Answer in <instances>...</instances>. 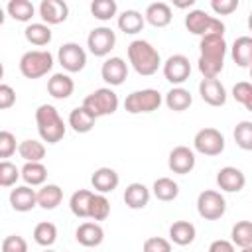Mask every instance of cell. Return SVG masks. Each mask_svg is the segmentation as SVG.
Wrapping results in <instances>:
<instances>
[{"mask_svg": "<svg viewBox=\"0 0 252 252\" xmlns=\"http://www.w3.org/2000/svg\"><path fill=\"white\" fill-rule=\"evenodd\" d=\"M128 61L132 69L142 77H152L161 67L159 51L146 39H134L128 43Z\"/></svg>", "mask_w": 252, "mask_h": 252, "instance_id": "cell-1", "label": "cell"}, {"mask_svg": "<svg viewBox=\"0 0 252 252\" xmlns=\"http://www.w3.org/2000/svg\"><path fill=\"white\" fill-rule=\"evenodd\" d=\"M35 124H37L39 138L47 144H57L59 140H63L65 130H67L63 118L59 116V112L53 104H39L37 106Z\"/></svg>", "mask_w": 252, "mask_h": 252, "instance_id": "cell-2", "label": "cell"}, {"mask_svg": "<svg viewBox=\"0 0 252 252\" xmlns=\"http://www.w3.org/2000/svg\"><path fill=\"white\" fill-rule=\"evenodd\" d=\"M53 69V55L47 49H32L20 57V73L26 79H39Z\"/></svg>", "mask_w": 252, "mask_h": 252, "instance_id": "cell-3", "label": "cell"}, {"mask_svg": "<svg viewBox=\"0 0 252 252\" xmlns=\"http://www.w3.org/2000/svg\"><path fill=\"white\" fill-rule=\"evenodd\" d=\"M163 96L159 91L156 89H142V91H134L124 98V110L130 114H146V112H154L161 106Z\"/></svg>", "mask_w": 252, "mask_h": 252, "instance_id": "cell-4", "label": "cell"}, {"mask_svg": "<svg viewBox=\"0 0 252 252\" xmlns=\"http://www.w3.org/2000/svg\"><path fill=\"white\" fill-rule=\"evenodd\" d=\"M83 106L89 108L96 118L114 114L118 110V94L110 87H100L85 96Z\"/></svg>", "mask_w": 252, "mask_h": 252, "instance_id": "cell-5", "label": "cell"}, {"mask_svg": "<svg viewBox=\"0 0 252 252\" xmlns=\"http://www.w3.org/2000/svg\"><path fill=\"white\" fill-rule=\"evenodd\" d=\"M185 28L187 32L199 37H205L211 33H224V24L219 18L209 16L205 10H191L185 16Z\"/></svg>", "mask_w": 252, "mask_h": 252, "instance_id": "cell-6", "label": "cell"}, {"mask_svg": "<svg viewBox=\"0 0 252 252\" xmlns=\"http://www.w3.org/2000/svg\"><path fill=\"white\" fill-rule=\"evenodd\" d=\"M226 211L224 197L215 189H205L197 197V213L205 220H219Z\"/></svg>", "mask_w": 252, "mask_h": 252, "instance_id": "cell-7", "label": "cell"}, {"mask_svg": "<svg viewBox=\"0 0 252 252\" xmlns=\"http://www.w3.org/2000/svg\"><path fill=\"white\" fill-rule=\"evenodd\" d=\"M193 148L203 156H219L224 150V136L217 128H201L193 138Z\"/></svg>", "mask_w": 252, "mask_h": 252, "instance_id": "cell-8", "label": "cell"}, {"mask_svg": "<svg viewBox=\"0 0 252 252\" xmlns=\"http://www.w3.org/2000/svg\"><path fill=\"white\" fill-rule=\"evenodd\" d=\"M57 59H59V65L67 71V73H79L85 69L87 65V51L75 43V41H67L59 47L57 51Z\"/></svg>", "mask_w": 252, "mask_h": 252, "instance_id": "cell-9", "label": "cell"}, {"mask_svg": "<svg viewBox=\"0 0 252 252\" xmlns=\"http://www.w3.org/2000/svg\"><path fill=\"white\" fill-rule=\"evenodd\" d=\"M114 45H116V33L106 26L91 30L87 37V47L94 57H106L114 49Z\"/></svg>", "mask_w": 252, "mask_h": 252, "instance_id": "cell-10", "label": "cell"}, {"mask_svg": "<svg viewBox=\"0 0 252 252\" xmlns=\"http://www.w3.org/2000/svg\"><path fill=\"white\" fill-rule=\"evenodd\" d=\"M161 71H163V77L171 85L181 87L191 75V63L183 53H175V55H169L165 59V63L161 65Z\"/></svg>", "mask_w": 252, "mask_h": 252, "instance_id": "cell-11", "label": "cell"}, {"mask_svg": "<svg viewBox=\"0 0 252 252\" xmlns=\"http://www.w3.org/2000/svg\"><path fill=\"white\" fill-rule=\"evenodd\" d=\"M199 57L201 59H209V61H220L224 63V55H226V41L222 33H211L201 37L199 41Z\"/></svg>", "mask_w": 252, "mask_h": 252, "instance_id": "cell-12", "label": "cell"}, {"mask_svg": "<svg viewBox=\"0 0 252 252\" xmlns=\"http://www.w3.org/2000/svg\"><path fill=\"white\" fill-rule=\"evenodd\" d=\"M167 165L173 173H179V175H187L193 171L195 167V152L187 146H175L171 152H169V158H167Z\"/></svg>", "mask_w": 252, "mask_h": 252, "instance_id": "cell-13", "label": "cell"}, {"mask_svg": "<svg viewBox=\"0 0 252 252\" xmlns=\"http://www.w3.org/2000/svg\"><path fill=\"white\" fill-rule=\"evenodd\" d=\"M100 77L106 85L118 87L128 77V63L122 57H108L100 67Z\"/></svg>", "mask_w": 252, "mask_h": 252, "instance_id": "cell-14", "label": "cell"}, {"mask_svg": "<svg viewBox=\"0 0 252 252\" xmlns=\"http://www.w3.org/2000/svg\"><path fill=\"white\" fill-rule=\"evenodd\" d=\"M217 185L226 193H238L246 185L244 173L234 165H224L217 171Z\"/></svg>", "mask_w": 252, "mask_h": 252, "instance_id": "cell-15", "label": "cell"}, {"mask_svg": "<svg viewBox=\"0 0 252 252\" xmlns=\"http://www.w3.org/2000/svg\"><path fill=\"white\" fill-rule=\"evenodd\" d=\"M199 94L209 106H224L226 104V89L219 79H203L199 83Z\"/></svg>", "mask_w": 252, "mask_h": 252, "instance_id": "cell-16", "label": "cell"}, {"mask_svg": "<svg viewBox=\"0 0 252 252\" xmlns=\"http://www.w3.org/2000/svg\"><path fill=\"white\" fill-rule=\"evenodd\" d=\"M69 16V6L63 0H41L39 4V18L47 26L63 24Z\"/></svg>", "mask_w": 252, "mask_h": 252, "instance_id": "cell-17", "label": "cell"}, {"mask_svg": "<svg viewBox=\"0 0 252 252\" xmlns=\"http://www.w3.org/2000/svg\"><path fill=\"white\" fill-rule=\"evenodd\" d=\"M75 238L81 246H87V248H94L98 244H102L104 240V230L98 222L94 220H87V222H81L75 230Z\"/></svg>", "mask_w": 252, "mask_h": 252, "instance_id": "cell-18", "label": "cell"}, {"mask_svg": "<svg viewBox=\"0 0 252 252\" xmlns=\"http://www.w3.org/2000/svg\"><path fill=\"white\" fill-rule=\"evenodd\" d=\"M10 205L18 213H28L37 205V191L30 185H18L10 191Z\"/></svg>", "mask_w": 252, "mask_h": 252, "instance_id": "cell-19", "label": "cell"}, {"mask_svg": "<svg viewBox=\"0 0 252 252\" xmlns=\"http://www.w3.org/2000/svg\"><path fill=\"white\" fill-rule=\"evenodd\" d=\"M120 183L118 173L112 167H98L94 169V173L91 175V185L96 193H112Z\"/></svg>", "mask_w": 252, "mask_h": 252, "instance_id": "cell-20", "label": "cell"}, {"mask_svg": "<svg viewBox=\"0 0 252 252\" xmlns=\"http://www.w3.org/2000/svg\"><path fill=\"white\" fill-rule=\"evenodd\" d=\"M73 91H75V81L67 73H53L47 79V93L57 100L69 98Z\"/></svg>", "mask_w": 252, "mask_h": 252, "instance_id": "cell-21", "label": "cell"}, {"mask_svg": "<svg viewBox=\"0 0 252 252\" xmlns=\"http://www.w3.org/2000/svg\"><path fill=\"white\" fill-rule=\"evenodd\" d=\"M150 197H152L150 189H148L144 183H138V181L130 183V185L124 189V203H126V207L132 209V211L144 209V207L150 203Z\"/></svg>", "mask_w": 252, "mask_h": 252, "instance_id": "cell-22", "label": "cell"}, {"mask_svg": "<svg viewBox=\"0 0 252 252\" xmlns=\"http://www.w3.org/2000/svg\"><path fill=\"white\" fill-rule=\"evenodd\" d=\"M144 18H146V22H148L150 26H154V28H165V26L171 24L173 14H171L169 4H165V2H152V4L146 8Z\"/></svg>", "mask_w": 252, "mask_h": 252, "instance_id": "cell-23", "label": "cell"}, {"mask_svg": "<svg viewBox=\"0 0 252 252\" xmlns=\"http://www.w3.org/2000/svg\"><path fill=\"white\" fill-rule=\"evenodd\" d=\"M94 122H96V116H94L89 108H85L83 104L77 106V108H73V110L69 112V126H71L73 132H77V134H87V132H91V130L94 128Z\"/></svg>", "mask_w": 252, "mask_h": 252, "instance_id": "cell-24", "label": "cell"}, {"mask_svg": "<svg viewBox=\"0 0 252 252\" xmlns=\"http://www.w3.org/2000/svg\"><path fill=\"white\" fill-rule=\"evenodd\" d=\"M230 55L238 67H252V37L250 35L236 37L230 47Z\"/></svg>", "mask_w": 252, "mask_h": 252, "instance_id": "cell-25", "label": "cell"}, {"mask_svg": "<svg viewBox=\"0 0 252 252\" xmlns=\"http://www.w3.org/2000/svg\"><path fill=\"white\" fill-rule=\"evenodd\" d=\"M195 224L189 220H175L169 226V240L177 246H189L195 240Z\"/></svg>", "mask_w": 252, "mask_h": 252, "instance_id": "cell-26", "label": "cell"}, {"mask_svg": "<svg viewBox=\"0 0 252 252\" xmlns=\"http://www.w3.org/2000/svg\"><path fill=\"white\" fill-rule=\"evenodd\" d=\"M163 102H165V106H167L169 110H173V112H183V110H187V108L193 104V96H191V93H189L187 89H183V87H173V89H169V91L165 93Z\"/></svg>", "mask_w": 252, "mask_h": 252, "instance_id": "cell-27", "label": "cell"}, {"mask_svg": "<svg viewBox=\"0 0 252 252\" xmlns=\"http://www.w3.org/2000/svg\"><path fill=\"white\" fill-rule=\"evenodd\" d=\"M116 24H118V30H120V32L128 33V35H134V33H138V32L144 30L146 18H144L142 12H138V10H124V12L118 16Z\"/></svg>", "mask_w": 252, "mask_h": 252, "instance_id": "cell-28", "label": "cell"}, {"mask_svg": "<svg viewBox=\"0 0 252 252\" xmlns=\"http://www.w3.org/2000/svg\"><path fill=\"white\" fill-rule=\"evenodd\" d=\"M63 201V189L55 183H47L41 185V189L37 191V205L45 211H53L61 205Z\"/></svg>", "mask_w": 252, "mask_h": 252, "instance_id": "cell-29", "label": "cell"}, {"mask_svg": "<svg viewBox=\"0 0 252 252\" xmlns=\"http://www.w3.org/2000/svg\"><path fill=\"white\" fill-rule=\"evenodd\" d=\"M22 179L30 187H39L47 179V167L41 161H26L22 167Z\"/></svg>", "mask_w": 252, "mask_h": 252, "instance_id": "cell-30", "label": "cell"}, {"mask_svg": "<svg viewBox=\"0 0 252 252\" xmlns=\"http://www.w3.org/2000/svg\"><path fill=\"white\" fill-rule=\"evenodd\" d=\"M152 193L158 201H163V203H169L173 199H177L179 195V185L169 179V177H158L152 185Z\"/></svg>", "mask_w": 252, "mask_h": 252, "instance_id": "cell-31", "label": "cell"}, {"mask_svg": "<svg viewBox=\"0 0 252 252\" xmlns=\"http://www.w3.org/2000/svg\"><path fill=\"white\" fill-rule=\"evenodd\" d=\"M24 35H26L28 43H32V45H35V47H43V45H47V43L51 41V37H53L49 26L43 24V22L30 24V26L24 30Z\"/></svg>", "mask_w": 252, "mask_h": 252, "instance_id": "cell-32", "label": "cell"}, {"mask_svg": "<svg viewBox=\"0 0 252 252\" xmlns=\"http://www.w3.org/2000/svg\"><path fill=\"white\" fill-rule=\"evenodd\" d=\"M93 191L89 189H79L71 195L69 199V209L77 219H89V207H91V199H93Z\"/></svg>", "mask_w": 252, "mask_h": 252, "instance_id": "cell-33", "label": "cell"}, {"mask_svg": "<svg viewBox=\"0 0 252 252\" xmlns=\"http://www.w3.org/2000/svg\"><path fill=\"white\" fill-rule=\"evenodd\" d=\"M18 154L24 161H41L45 158V146L39 140H22L18 144Z\"/></svg>", "mask_w": 252, "mask_h": 252, "instance_id": "cell-34", "label": "cell"}, {"mask_svg": "<svg viewBox=\"0 0 252 252\" xmlns=\"http://www.w3.org/2000/svg\"><path fill=\"white\" fill-rule=\"evenodd\" d=\"M6 10L16 22H30L35 14V6L30 0H10L6 4Z\"/></svg>", "mask_w": 252, "mask_h": 252, "instance_id": "cell-35", "label": "cell"}, {"mask_svg": "<svg viewBox=\"0 0 252 252\" xmlns=\"http://www.w3.org/2000/svg\"><path fill=\"white\" fill-rule=\"evenodd\" d=\"M33 240L43 246V248H49L55 244L57 240V226L49 220H43V222H37L35 228H33Z\"/></svg>", "mask_w": 252, "mask_h": 252, "instance_id": "cell-36", "label": "cell"}, {"mask_svg": "<svg viewBox=\"0 0 252 252\" xmlns=\"http://www.w3.org/2000/svg\"><path fill=\"white\" fill-rule=\"evenodd\" d=\"M230 238L238 248L252 246V220H238L230 230Z\"/></svg>", "mask_w": 252, "mask_h": 252, "instance_id": "cell-37", "label": "cell"}, {"mask_svg": "<svg viewBox=\"0 0 252 252\" xmlns=\"http://www.w3.org/2000/svg\"><path fill=\"white\" fill-rule=\"evenodd\" d=\"M108 215H110V201L102 193H94L91 199V207H89V219L98 222V220L108 219Z\"/></svg>", "mask_w": 252, "mask_h": 252, "instance_id": "cell-38", "label": "cell"}, {"mask_svg": "<svg viewBox=\"0 0 252 252\" xmlns=\"http://www.w3.org/2000/svg\"><path fill=\"white\" fill-rule=\"evenodd\" d=\"M234 142L240 150L244 152H252V122L250 120H240L236 126H234Z\"/></svg>", "mask_w": 252, "mask_h": 252, "instance_id": "cell-39", "label": "cell"}, {"mask_svg": "<svg viewBox=\"0 0 252 252\" xmlns=\"http://www.w3.org/2000/svg\"><path fill=\"white\" fill-rule=\"evenodd\" d=\"M118 12V4L114 0H94L91 2V14L100 20V22H108L116 16Z\"/></svg>", "mask_w": 252, "mask_h": 252, "instance_id": "cell-40", "label": "cell"}, {"mask_svg": "<svg viewBox=\"0 0 252 252\" xmlns=\"http://www.w3.org/2000/svg\"><path fill=\"white\" fill-rule=\"evenodd\" d=\"M22 177V169L16 167V163L4 159L0 161V185L2 187H12L16 185V181Z\"/></svg>", "mask_w": 252, "mask_h": 252, "instance_id": "cell-41", "label": "cell"}, {"mask_svg": "<svg viewBox=\"0 0 252 252\" xmlns=\"http://www.w3.org/2000/svg\"><path fill=\"white\" fill-rule=\"evenodd\" d=\"M16 150H18L16 136L12 132H8V130H2L0 132V158H2V161L8 159Z\"/></svg>", "mask_w": 252, "mask_h": 252, "instance_id": "cell-42", "label": "cell"}, {"mask_svg": "<svg viewBox=\"0 0 252 252\" xmlns=\"http://www.w3.org/2000/svg\"><path fill=\"white\" fill-rule=\"evenodd\" d=\"M2 252H28V242L20 234H8L2 240Z\"/></svg>", "mask_w": 252, "mask_h": 252, "instance_id": "cell-43", "label": "cell"}, {"mask_svg": "<svg viewBox=\"0 0 252 252\" xmlns=\"http://www.w3.org/2000/svg\"><path fill=\"white\" fill-rule=\"evenodd\" d=\"M144 252H171V242L161 236H150L144 240Z\"/></svg>", "mask_w": 252, "mask_h": 252, "instance_id": "cell-44", "label": "cell"}, {"mask_svg": "<svg viewBox=\"0 0 252 252\" xmlns=\"http://www.w3.org/2000/svg\"><path fill=\"white\" fill-rule=\"evenodd\" d=\"M211 8L217 16H228L238 8V0H213Z\"/></svg>", "mask_w": 252, "mask_h": 252, "instance_id": "cell-45", "label": "cell"}, {"mask_svg": "<svg viewBox=\"0 0 252 252\" xmlns=\"http://www.w3.org/2000/svg\"><path fill=\"white\" fill-rule=\"evenodd\" d=\"M250 94H252V83H248V81H240L232 87V98L240 104H244Z\"/></svg>", "mask_w": 252, "mask_h": 252, "instance_id": "cell-46", "label": "cell"}, {"mask_svg": "<svg viewBox=\"0 0 252 252\" xmlns=\"http://www.w3.org/2000/svg\"><path fill=\"white\" fill-rule=\"evenodd\" d=\"M16 102V91L10 85H0V110L12 108Z\"/></svg>", "mask_w": 252, "mask_h": 252, "instance_id": "cell-47", "label": "cell"}, {"mask_svg": "<svg viewBox=\"0 0 252 252\" xmlns=\"http://www.w3.org/2000/svg\"><path fill=\"white\" fill-rule=\"evenodd\" d=\"M209 252H234V244H232V240L219 238L209 244Z\"/></svg>", "mask_w": 252, "mask_h": 252, "instance_id": "cell-48", "label": "cell"}, {"mask_svg": "<svg viewBox=\"0 0 252 252\" xmlns=\"http://www.w3.org/2000/svg\"><path fill=\"white\" fill-rule=\"evenodd\" d=\"M242 106H244V108H246V110H250V112H252V94H250V96H248V100H246V102H244V104H242Z\"/></svg>", "mask_w": 252, "mask_h": 252, "instance_id": "cell-49", "label": "cell"}, {"mask_svg": "<svg viewBox=\"0 0 252 252\" xmlns=\"http://www.w3.org/2000/svg\"><path fill=\"white\" fill-rule=\"evenodd\" d=\"M248 30H250V32H252V12H250V14H248Z\"/></svg>", "mask_w": 252, "mask_h": 252, "instance_id": "cell-50", "label": "cell"}, {"mask_svg": "<svg viewBox=\"0 0 252 252\" xmlns=\"http://www.w3.org/2000/svg\"><path fill=\"white\" fill-rule=\"evenodd\" d=\"M240 252H252V246H248V248H242Z\"/></svg>", "mask_w": 252, "mask_h": 252, "instance_id": "cell-51", "label": "cell"}, {"mask_svg": "<svg viewBox=\"0 0 252 252\" xmlns=\"http://www.w3.org/2000/svg\"><path fill=\"white\" fill-rule=\"evenodd\" d=\"M43 252H55V250H49V248H45V250H43Z\"/></svg>", "mask_w": 252, "mask_h": 252, "instance_id": "cell-52", "label": "cell"}, {"mask_svg": "<svg viewBox=\"0 0 252 252\" xmlns=\"http://www.w3.org/2000/svg\"><path fill=\"white\" fill-rule=\"evenodd\" d=\"M250 79H252V67H250Z\"/></svg>", "mask_w": 252, "mask_h": 252, "instance_id": "cell-53", "label": "cell"}]
</instances>
